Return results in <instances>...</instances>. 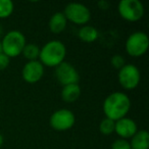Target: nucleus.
I'll list each match as a JSON object with an SVG mask.
<instances>
[{"label":"nucleus","instance_id":"9","mask_svg":"<svg viewBox=\"0 0 149 149\" xmlns=\"http://www.w3.org/2000/svg\"><path fill=\"white\" fill-rule=\"evenodd\" d=\"M55 78L57 82L63 86L70 84H78L80 81V74L77 68L70 62L63 61L55 68Z\"/></svg>","mask_w":149,"mask_h":149},{"label":"nucleus","instance_id":"11","mask_svg":"<svg viewBox=\"0 0 149 149\" xmlns=\"http://www.w3.org/2000/svg\"><path fill=\"white\" fill-rule=\"evenodd\" d=\"M138 131L136 122L130 118H123L116 120L114 125V133H116L120 139H131Z\"/></svg>","mask_w":149,"mask_h":149},{"label":"nucleus","instance_id":"19","mask_svg":"<svg viewBox=\"0 0 149 149\" xmlns=\"http://www.w3.org/2000/svg\"><path fill=\"white\" fill-rule=\"evenodd\" d=\"M110 64H111L113 68L120 70V68L126 64V59H125L124 56L120 55V54H116V55L112 56L111 59H110Z\"/></svg>","mask_w":149,"mask_h":149},{"label":"nucleus","instance_id":"17","mask_svg":"<svg viewBox=\"0 0 149 149\" xmlns=\"http://www.w3.org/2000/svg\"><path fill=\"white\" fill-rule=\"evenodd\" d=\"M15 4L10 0H0V19H7L13 15Z\"/></svg>","mask_w":149,"mask_h":149},{"label":"nucleus","instance_id":"6","mask_svg":"<svg viewBox=\"0 0 149 149\" xmlns=\"http://www.w3.org/2000/svg\"><path fill=\"white\" fill-rule=\"evenodd\" d=\"M118 10L123 19L135 23L142 19L145 9L139 0H122L118 3Z\"/></svg>","mask_w":149,"mask_h":149},{"label":"nucleus","instance_id":"23","mask_svg":"<svg viewBox=\"0 0 149 149\" xmlns=\"http://www.w3.org/2000/svg\"><path fill=\"white\" fill-rule=\"evenodd\" d=\"M3 141H4V138H3V135L1 134V133H0V148H1V146H2Z\"/></svg>","mask_w":149,"mask_h":149},{"label":"nucleus","instance_id":"20","mask_svg":"<svg viewBox=\"0 0 149 149\" xmlns=\"http://www.w3.org/2000/svg\"><path fill=\"white\" fill-rule=\"evenodd\" d=\"M111 149H131V146L128 140L118 138L112 142Z\"/></svg>","mask_w":149,"mask_h":149},{"label":"nucleus","instance_id":"21","mask_svg":"<svg viewBox=\"0 0 149 149\" xmlns=\"http://www.w3.org/2000/svg\"><path fill=\"white\" fill-rule=\"evenodd\" d=\"M9 63H10V58L2 52V53L0 54V70H3L5 68H7Z\"/></svg>","mask_w":149,"mask_h":149},{"label":"nucleus","instance_id":"10","mask_svg":"<svg viewBox=\"0 0 149 149\" xmlns=\"http://www.w3.org/2000/svg\"><path fill=\"white\" fill-rule=\"evenodd\" d=\"M44 66L39 60L28 61L22 70L23 80L28 84H36L43 78Z\"/></svg>","mask_w":149,"mask_h":149},{"label":"nucleus","instance_id":"8","mask_svg":"<svg viewBox=\"0 0 149 149\" xmlns=\"http://www.w3.org/2000/svg\"><path fill=\"white\" fill-rule=\"evenodd\" d=\"M76 124V116L72 110L68 108H61L51 114L49 118V125L53 130L57 132H64L72 129Z\"/></svg>","mask_w":149,"mask_h":149},{"label":"nucleus","instance_id":"16","mask_svg":"<svg viewBox=\"0 0 149 149\" xmlns=\"http://www.w3.org/2000/svg\"><path fill=\"white\" fill-rule=\"evenodd\" d=\"M22 54L28 61H33V60H38L40 55V47L36 44L27 43L24 47Z\"/></svg>","mask_w":149,"mask_h":149},{"label":"nucleus","instance_id":"1","mask_svg":"<svg viewBox=\"0 0 149 149\" xmlns=\"http://www.w3.org/2000/svg\"><path fill=\"white\" fill-rule=\"evenodd\" d=\"M131 108V100L124 92H113L103 101V113L106 118L111 120L126 118Z\"/></svg>","mask_w":149,"mask_h":149},{"label":"nucleus","instance_id":"12","mask_svg":"<svg viewBox=\"0 0 149 149\" xmlns=\"http://www.w3.org/2000/svg\"><path fill=\"white\" fill-rule=\"evenodd\" d=\"M66 26H68V21L62 13H55L54 15H52L48 23L50 32L55 35L62 33L65 30Z\"/></svg>","mask_w":149,"mask_h":149},{"label":"nucleus","instance_id":"13","mask_svg":"<svg viewBox=\"0 0 149 149\" xmlns=\"http://www.w3.org/2000/svg\"><path fill=\"white\" fill-rule=\"evenodd\" d=\"M129 143L131 149H149V133L146 130H138Z\"/></svg>","mask_w":149,"mask_h":149},{"label":"nucleus","instance_id":"7","mask_svg":"<svg viewBox=\"0 0 149 149\" xmlns=\"http://www.w3.org/2000/svg\"><path fill=\"white\" fill-rule=\"evenodd\" d=\"M118 80L125 90H134L140 84L141 72L135 64L126 63L118 70Z\"/></svg>","mask_w":149,"mask_h":149},{"label":"nucleus","instance_id":"5","mask_svg":"<svg viewBox=\"0 0 149 149\" xmlns=\"http://www.w3.org/2000/svg\"><path fill=\"white\" fill-rule=\"evenodd\" d=\"M66 21L79 26H85L91 19V11L86 5L82 3H68L62 13Z\"/></svg>","mask_w":149,"mask_h":149},{"label":"nucleus","instance_id":"15","mask_svg":"<svg viewBox=\"0 0 149 149\" xmlns=\"http://www.w3.org/2000/svg\"><path fill=\"white\" fill-rule=\"evenodd\" d=\"M78 37L82 42L85 43H93L99 37V32L93 26L85 25L80 28L78 31Z\"/></svg>","mask_w":149,"mask_h":149},{"label":"nucleus","instance_id":"14","mask_svg":"<svg viewBox=\"0 0 149 149\" xmlns=\"http://www.w3.org/2000/svg\"><path fill=\"white\" fill-rule=\"evenodd\" d=\"M81 96V87L79 84H70L62 87L61 90V98L64 102L72 103L77 101Z\"/></svg>","mask_w":149,"mask_h":149},{"label":"nucleus","instance_id":"4","mask_svg":"<svg viewBox=\"0 0 149 149\" xmlns=\"http://www.w3.org/2000/svg\"><path fill=\"white\" fill-rule=\"evenodd\" d=\"M125 48L127 53L132 57H141L149 48L148 35L141 31L134 32L127 38Z\"/></svg>","mask_w":149,"mask_h":149},{"label":"nucleus","instance_id":"3","mask_svg":"<svg viewBox=\"0 0 149 149\" xmlns=\"http://www.w3.org/2000/svg\"><path fill=\"white\" fill-rule=\"evenodd\" d=\"M27 44L26 37L19 30H11L7 32L2 38L1 46L2 51L9 58H13L22 54L24 47Z\"/></svg>","mask_w":149,"mask_h":149},{"label":"nucleus","instance_id":"2","mask_svg":"<svg viewBox=\"0 0 149 149\" xmlns=\"http://www.w3.org/2000/svg\"><path fill=\"white\" fill-rule=\"evenodd\" d=\"M66 56V47L59 40H51L40 48L39 61L43 66L56 68L64 61Z\"/></svg>","mask_w":149,"mask_h":149},{"label":"nucleus","instance_id":"18","mask_svg":"<svg viewBox=\"0 0 149 149\" xmlns=\"http://www.w3.org/2000/svg\"><path fill=\"white\" fill-rule=\"evenodd\" d=\"M114 125L116 122L111 120L109 118H103L101 123L99 124V131L103 135H111L114 133Z\"/></svg>","mask_w":149,"mask_h":149},{"label":"nucleus","instance_id":"24","mask_svg":"<svg viewBox=\"0 0 149 149\" xmlns=\"http://www.w3.org/2000/svg\"><path fill=\"white\" fill-rule=\"evenodd\" d=\"M2 46H1V41H0V54H1V53H2Z\"/></svg>","mask_w":149,"mask_h":149},{"label":"nucleus","instance_id":"22","mask_svg":"<svg viewBox=\"0 0 149 149\" xmlns=\"http://www.w3.org/2000/svg\"><path fill=\"white\" fill-rule=\"evenodd\" d=\"M97 5L100 9H102V10H107L110 6L109 3H108L107 1H105V0H101V1H99V2L97 3Z\"/></svg>","mask_w":149,"mask_h":149}]
</instances>
